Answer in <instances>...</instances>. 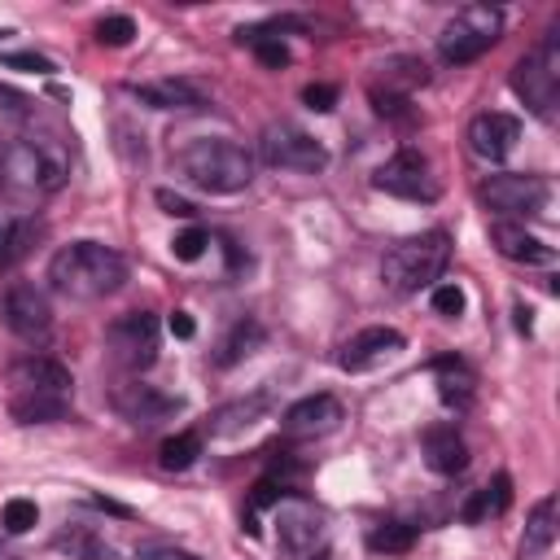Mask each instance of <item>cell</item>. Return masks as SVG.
<instances>
[{
	"label": "cell",
	"instance_id": "obj_5",
	"mask_svg": "<svg viewBox=\"0 0 560 560\" xmlns=\"http://www.w3.org/2000/svg\"><path fill=\"white\" fill-rule=\"evenodd\" d=\"M446 258H451V236L442 228H429L420 236L398 241L381 258V280H385L389 293H420L442 276Z\"/></svg>",
	"mask_w": 560,
	"mask_h": 560
},
{
	"label": "cell",
	"instance_id": "obj_21",
	"mask_svg": "<svg viewBox=\"0 0 560 560\" xmlns=\"http://www.w3.org/2000/svg\"><path fill=\"white\" fill-rule=\"evenodd\" d=\"M433 376H438V398H442V407L464 411V407L472 402V394H477V372H472L459 354L433 359Z\"/></svg>",
	"mask_w": 560,
	"mask_h": 560
},
{
	"label": "cell",
	"instance_id": "obj_43",
	"mask_svg": "<svg viewBox=\"0 0 560 560\" xmlns=\"http://www.w3.org/2000/svg\"><path fill=\"white\" fill-rule=\"evenodd\" d=\"M516 328L529 332V306H516Z\"/></svg>",
	"mask_w": 560,
	"mask_h": 560
},
{
	"label": "cell",
	"instance_id": "obj_25",
	"mask_svg": "<svg viewBox=\"0 0 560 560\" xmlns=\"http://www.w3.org/2000/svg\"><path fill=\"white\" fill-rule=\"evenodd\" d=\"M508 503H512V477L508 472H499L490 486H481V490H472V499L464 503V521L468 525H477V521H486V516H503L508 512Z\"/></svg>",
	"mask_w": 560,
	"mask_h": 560
},
{
	"label": "cell",
	"instance_id": "obj_33",
	"mask_svg": "<svg viewBox=\"0 0 560 560\" xmlns=\"http://www.w3.org/2000/svg\"><path fill=\"white\" fill-rule=\"evenodd\" d=\"M131 35H136V22H131L127 13H109V18H101V26H96V39H101L105 48H127Z\"/></svg>",
	"mask_w": 560,
	"mask_h": 560
},
{
	"label": "cell",
	"instance_id": "obj_22",
	"mask_svg": "<svg viewBox=\"0 0 560 560\" xmlns=\"http://www.w3.org/2000/svg\"><path fill=\"white\" fill-rule=\"evenodd\" d=\"M267 411H271V394H267V389H258V394H249V398H236V402L219 407V411L210 416V433H214V438L241 433V429L258 424V420H262Z\"/></svg>",
	"mask_w": 560,
	"mask_h": 560
},
{
	"label": "cell",
	"instance_id": "obj_7",
	"mask_svg": "<svg viewBox=\"0 0 560 560\" xmlns=\"http://www.w3.org/2000/svg\"><path fill=\"white\" fill-rule=\"evenodd\" d=\"M512 92L538 114L551 118L560 101V35H542V44L512 66Z\"/></svg>",
	"mask_w": 560,
	"mask_h": 560
},
{
	"label": "cell",
	"instance_id": "obj_40",
	"mask_svg": "<svg viewBox=\"0 0 560 560\" xmlns=\"http://www.w3.org/2000/svg\"><path fill=\"white\" fill-rule=\"evenodd\" d=\"M153 201H158L166 214H175V219H192V214H197V206H192V201H184V197H175L171 188H158V192H153Z\"/></svg>",
	"mask_w": 560,
	"mask_h": 560
},
{
	"label": "cell",
	"instance_id": "obj_39",
	"mask_svg": "<svg viewBox=\"0 0 560 560\" xmlns=\"http://www.w3.org/2000/svg\"><path fill=\"white\" fill-rule=\"evenodd\" d=\"M0 61L13 66V70H31V74H48V70H52V61L39 57V52H4Z\"/></svg>",
	"mask_w": 560,
	"mask_h": 560
},
{
	"label": "cell",
	"instance_id": "obj_34",
	"mask_svg": "<svg viewBox=\"0 0 560 560\" xmlns=\"http://www.w3.org/2000/svg\"><path fill=\"white\" fill-rule=\"evenodd\" d=\"M368 101H372V109H376L381 118H411V96H398V92H385V88L372 83Z\"/></svg>",
	"mask_w": 560,
	"mask_h": 560
},
{
	"label": "cell",
	"instance_id": "obj_32",
	"mask_svg": "<svg viewBox=\"0 0 560 560\" xmlns=\"http://www.w3.org/2000/svg\"><path fill=\"white\" fill-rule=\"evenodd\" d=\"M0 525H4V534H26V529L39 525V508H35L31 499H9Z\"/></svg>",
	"mask_w": 560,
	"mask_h": 560
},
{
	"label": "cell",
	"instance_id": "obj_13",
	"mask_svg": "<svg viewBox=\"0 0 560 560\" xmlns=\"http://www.w3.org/2000/svg\"><path fill=\"white\" fill-rule=\"evenodd\" d=\"M4 324H9L13 337L35 346V341H44L52 332V311H48V302H44V293L35 284H13L4 293Z\"/></svg>",
	"mask_w": 560,
	"mask_h": 560
},
{
	"label": "cell",
	"instance_id": "obj_42",
	"mask_svg": "<svg viewBox=\"0 0 560 560\" xmlns=\"http://www.w3.org/2000/svg\"><path fill=\"white\" fill-rule=\"evenodd\" d=\"M0 101H9L4 109H26V105H31V101H26L22 92H13V88H0Z\"/></svg>",
	"mask_w": 560,
	"mask_h": 560
},
{
	"label": "cell",
	"instance_id": "obj_9",
	"mask_svg": "<svg viewBox=\"0 0 560 560\" xmlns=\"http://www.w3.org/2000/svg\"><path fill=\"white\" fill-rule=\"evenodd\" d=\"M258 153H262L267 166L298 171V175H319L328 166V149L311 131H302L298 122H271V127H262Z\"/></svg>",
	"mask_w": 560,
	"mask_h": 560
},
{
	"label": "cell",
	"instance_id": "obj_2",
	"mask_svg": "<svg viewBox=\"0 0 560 560\" xmlns=\"http://www.w3.org/2000/svg\"><path fill=\"white\" fill-rule=\"evenodd\" d=\"M70 158L48 136H4L0 140V188L13 197H48L66 184Z\"/></svg>",
	"mask_w": 560,
	"mask_h": 560
},
{
	"label": "cell",
	"instance_id": "obj_28",
	"mask_svg": "<svg viewBox=\"0 0 560 560\" xmlns=\"http://www.w3.org/2000/svg\"><path fill=\"white\" fill-rule=\"evenodd\" d=\"M52 547H57V551H66L70 560H114V551H109L92 529H83V525L61 529V534L52 538Z\"/></svg>",
	"mask_w": 560,
	"mask_h": 560
},
{
	"label": "cell",
	"instance_id": "obj_12",
	"mask_svg": "<svg viewBox=\"0 0 560 560\" xmlns=\"http://www.w3.org/2000/svg\"><path fill=\"white\" fill-rule=\"evenodd\" d=\"M324 542V508L302 494H284L276 503V547L284 556H311Z\"/></svg>",
	"mask_w": 560,
	"mask_h": 560
},
{
	"label": "cell",
	"instance_id": "obj_15",
	"mask_svg": "<svg viewBox=\"0 0 560 560\" xmlns=\"http://www.w3.org/2000/svg\"><path fill=\"white\" fill-rule=\"evenodd\" d=\"M521 140V118L503 114V109H486L468 122V149L481 162H503Z\"/></svg>",
	"mask_w": 560,
	"mask_h": 560
},
{
	"label": "cell",
	"instance_id": "obj_17",
	"mask_svg": "<svg viewBox=\"0 0 560 560\" xmlns=\"http://www.w3.org/2000/svg\"><path fill=\"white\" fill-rule=\"evenodd\" d=\"M398 350H402V332L376 324V328L354 332V337L337 350V368H341V372H372V368H381L385 359H394Z\"/></svg>",
	"mask_w": 560,
	"mask_h": 560
},
{
	"label": "cell",
	"instance_id": "obj_16",
	"mask_svg": "<svg viewBox=\"0 0 560 560\" xmlns=\"http://www.w3.org/2000/svg\"><path fill=\"white\" fill-rule=\"evenodd\" d=\"M341 424V402L332 394H306L298 398L284 416H280V433L293 438V442H306V438H324Z\"/></svg>",
	"mask_w": 560,
	"mask_h": 560
},
{
	"label": "cell",
	"instance_id": "obj_29",
	"mask_svg": "<svg viewBox=\"0 0 560 560\" xmlns=\"http://www.w3.org/2000/svg\"><path fill=\"white\" fill-rule=\"evenodd\" d=\"M31 249H35V223L31 219H13L0 232V271H13Z\"/></svg>",
	"mask_w": 560,
	"mask_h": 560
},
{
	"label": "cell",
	"instance_id": "obj_27",
	"mask_svg": "<svg viewBox=\"0 0 560 560\" xmlns=\"http://www.w3.org/2000/svg\"><path fill=\"white\" fill-rule=\"evenodd\" d=\"M411 547H416V525H407V521H381L368 529V551H376V556H402Z\"/></svg>",
	"mask_w": 560,
	"mask_h": 560
},
{
	"label": "cell",
	"instance_id": "obj_36",
	"mask_svg": "<svg viewBox=\"0 0 560 560\" xmlns=\"http://www.w3.org/2000/svg\"><path fill=\"white\" fill-rule=\"evenodd\" d=\"M206 245H210V236H206L201 228H184V232L171 241V249H175L179 262H197V258L206 254Z\"/></svg>",
	"mask_w": 560,
	"mask_h": 560
},
{
	"label": "cell",
	"instance_id": "obj_19",
	"mask_svg": "<svg viewBox=\"0 0 560 560\" xmlns=\"http://www.w3.org/2000/svg\"><path fill=\"white\" fill-rule=\"evenodd\" d=\"M127 92L149 109H201L206 92L188 79H153V83H127Z\"/></svg>",
	"mask_w": 560,
	"mask_h": 560
},
{
	"label": "cell",
	"instance_id": "obj_18",
	"mask_svg": "<svg viewBox=\"0 0 560 560\" xmlns=\"http://www.w3.org/2000/svg\"><path fill=\"white\" fill-rule=\"evenodd\" d=\"M490 245L503 254V258H512V262H525V267H551L556 262V249L547 245V241H538L525 223H516V219H494L490 223Z\"/></svg>",
	"mask_w": 560,
	"mask_h": 560
},
{
	"label": "cell",
	"instance_id": "obj_14",
	"mask_svg": "<svg viewBox=\"0 0 560 560\" xmlns=\"http://www.w3.org/2000/svg\"><path fill=\"white\" fill-rule=\"evenodd\" d=\"M114 407H118V416H122V420H131V424H140V429H149V424H158V420H171L184 402H179L175 394H162L158 385L122 381V385H114Z\"/></svg>",
	"mask_w": 560,
	"mask_h": 560
},
{
	"label": "cell",
	"instance_id": "obj_38",
	"mask_svg": "<svg viewBox=\"0 0 560 560\" xmlns=\"http://www.w3.org/2000/svg\"><path fill=\"white\" fill-rule=\"evenodd\" d=\"M302 101H306L311 109L328 114V109L337 105V88H332V83H306V88H302Z\"/></svg>",
	"mask_w": 560,
	"mask_h": 560
},
{
	"label": "cell",
	"instance_id": "obj_26",
	"mask_svg": "<svg viewBox=\"0 0 560 560\" xmlns=\"http://www.w3.org/2000/svg\"><path fill=\"white\" fill-rule=\"evenodd\" d=\"M381 79H385V92L411 96L416 88L429 83V66L420 57H389V61H381Z\"/></svg>",
	"mask_w": 560,
	"mask_h": 560
},
{
	"label": "cell",
	"instance_id": "obj_11",
	"mask_svg": "<svg viewBox=\"0 0 560 560\" xmlns=\"http://www.w3.org/2000/svg\"><path fill=\"white\" fill-rule=\"evenodd\" d=\"M372 184L389 197H402V201H433L438 197V179H433V166L420 149H398L389 162L376 166Z\"/></svg>",
	"mask_w": 560,
	"mask_h": 560
},
{
	"label": "cell",
	"instance_id": "obj_6",
	"mask_svg": "<svg viewBox=\"0 0 560 560\" xmlns=\"http://www.w3.org/2000/svg\"><path fill=\"white\" fill-rule=\"evenodd\" d=\"M499 31H503V13L490 9V4H464L438 35V57L446 66H468L477 61L481 52H490L499 44Z\"/></svg>",
	"mask_w": 560,
	"mask_h": 560
},
{
	"label": "cell",
	"instance_id": "obj_20",
	"mask_svg": "<svg viewBox=\"0 0 560 560\" xmlns=\"http://www.w3.org/2000/svg\"><path fill=\"white\" fill-rule=\"evenodd\" d=\"M424 464L438 472V477H455L468 468V446L459 438L455 424H433L424 429Z\"/></svg>",
	"mask_w": 560,
	"mask_h": 560
},
{
	"label": "cell",
	"instance_id": "obj_41",
	"mask_svg": "<svg viewBox=\"0 0 560 560\" xmlns=\"http://www.w3.org/2000/svg\"><path fill=\"white\" fill-rule=\"evenodd\" d=\"M166 328L179 337V341H188L192 332H197V324H192V315L188 311H171V319H166Z\"/></svg>",
	"mask_w": 560,
	"mask_h": 560
},
{
	"label": "cell",
	"instance_id": "obj_24",
	"mask_svg": "<svg viewBox=\"0 0 560 560\" xmlns=\"http://www.w3.org/2000/svg\"><path fill=\"white\" fill-rule=\"evenodd\" d=\"M262 337H267V332H262V324H258V319H249V315H245V319H236V324L228 328V337L219 341V350H214V363H219V368H232V363H241L245 354H254V350L262 346Z\"/></svg>",
	"mask_w": 560,
	"mask_h": 560
},
{
	"label": "cell",
	"instance_id": "obj_30",
	"mask_svg": "<svg viewBox=\"0 0 560 560\" xmlns=\"http://www.w3.org/2000/svg\"><path fill=\"white\" fill-rule=\"evenodd\" d=\"M197 455H201V433L184 429V433H175V438H166V442H162L158 464H162L166 472H184V468H192V464H197Z\"/></svg>",
	"mask_w": 560,
	"mask_h": 560
},
{
	"label": "cell",
	"instance_id": "obj_3",
	"mask_svg": "<svg viewBox=\"0 0 560 560\" xmlns=\"http://www.w3.org/2000/svg\"><path fill=\"white\" fill-rule=\"evenodd\" d=\"M9 385H13V398H9V416L18 424H52V420H66L70 411V372L57 363V359H44V354H26L9 368Z\"/></svg>",
	"mask_w": 560,
	"mask_h": 560
},
{
	"label": "cell",
	"instance_id": "obj_8",
	"mask_svg": "<svg viewBox=\"0 0 560 560\" xmlns=\"http://www.w3.org/2000/svg\"><path fill=\"white\" fill-rule=\"evenodd\" d=\"M477 197L481 206L494 210V219H529V214H542L547 210V197H551V179L547 175H486L477 184Z\"/></svg>",
	"mask_w": 560,
	"mask_h": 560
},
{
	"label": "cell",
	"instance_id": "obj_35",
	"mask_svg": "<svg viewBox=\"0 0 560 560\" xmlns=\"http://www.w3.org/2000/svg\"><path fill=\"white\" fill-rule=\"evenodd\" d=\"M464 306H468V298H464L459 284H433V311H438L442 319H459Z\"/></svg>",
	"mask_w": 560,
	"mask_h": 560
},
{
	"label": "cell",
	"instance_id": "obj_31",
	"mask_svg": "<svg viewBox=\"0 0 560 560\" xmlns=\"http://www.w3.org/2000/svg\"><path fill=\"white\" fill-rule=\"evenodd\" d=\"M236 39H241V44H249V48H254V57H258L267 70L289 66V48H284V39H280V35H267L262 26H249V31L241 26V31H236Z\"/></svg>",
	"mask_w": 560,
	"mask_h": 560
},
{
	"label": "cell",
	"instance_id": "obj_1",
	"mask_svg": "<svg viewBox=\"0 0 560 560\" xmlns=\"http://www.w3.org/2000/svg\"><path fill=\"white\" fill-rule=\"evenodd\" d=\"M122 280H127V258L101 241H70L48 262V284L74 302L109 298L122 289Z\"/></svg>",
	"mask_w": 560,
	"mask_h": 560
},
{
	"label": "cell",
	"instance_id": "obj_4",
	"mask_svg": "<svg viewBox=\"0 0 560 560\" xmlns=\"http://www.w3.org/2000/svg\"><path fill=\"white\" fill-rule=\"evenodd\" d=\"M179 175L201 192H241L254 179V158L228 136H197L179 149Z\"/></svg>",
	"mask_w": 560,
	"mask_h": 560
},
{
	"label": "cell",
	"instance_id": "obj_37",
	"mask_svg": "<svg viewBox=\"0 0 560 560\" xmlns=\"http://www.w3.org/2000/svg\"><path fill=\"white\" fill-rule=\"evenodd\" d=\"M136 560H201V556H192L184 547H171V542H140Z\"/></svg>",
	"mask_w": 560,
	"mask_h": 560
},
{
	"label": "cell",
	"instance_id": "obj_23",
	"mask_svg": "<svg viewBox=\"0 0 560 560\" xmlns=\"http://www.w3.org/2000/svg\"><path fill=\"white\" fill-rule=\"evenodd\" d=\"M551 542H556V494L534 503L525 521V538H521V560H538L542 551H551Z\"/></svg>",
	"mask_w": 560,
	"mask_h": 560
},
{
	"label": "cell",
	"instance_id": "obj_10",
	"mask_svg": "<svg viewBox=\"0 0 560 560\" xmlns=\"http://www.w3.org/2000/svg\"><path fill=\"white\" fill-rule=\"evenodd\" d=\"M105 346H109L114 363H122L127 372L153 368V359H158V315L153 311H122L105 328Z\"/></svg>",
	"mask_w": 560,
	"mask_h": 560
}]
</instances>
